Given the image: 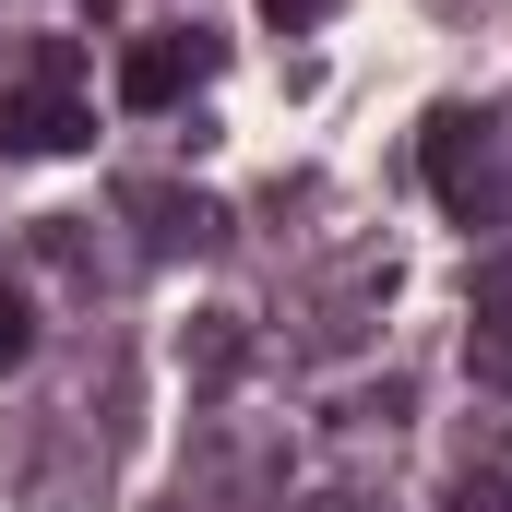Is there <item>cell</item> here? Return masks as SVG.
Listing matches in <instances>:
<instances>
[{
	"instance_id": "1",
	"label": "cell",
	"mask_w": 512,
	"mask_h": 512,
	"mask_svg": "<svg viewBox=\"0 0 512 512\" xmlns=\"http://www.w3.org/2000/svg\"><path fill=\"white\" fill-rule=\"evenodd\" d=\"M179 72H191V48H179V36H167V48H131L120 96H131V108H167V96H179Z\"/></svg>"
},
{
	"instance_id": "2",
	"label": "cell",
	"mask_w": 512,
	"mask_h": 512,
	"mask_svg": "<svg viewBox=\"0 0 512 512\" xmlns=\"http://www.w3.org/2000/svg\"><path fill=\"white\" fill-rule=\"evenodd\" d=\"M12 143H36V155H60V143H84V120H72L60 96H24V108H12Z\"/></svg>"
},
{
	"instance_id": "3",
	"label": "cell",
	"mask_w": 512,
	"mask_h": 512,
	"mask_svg": "<svg viewBox=\"0 0 512 512\" xmlns=\"http://www.w3.org/2000/svg\"><path fill=\"white\" fill-rule=\"evenodd\" d=\"M12 346H24V310H12V298H0V358H12Z\"/></svg>"
}]
</instances>
